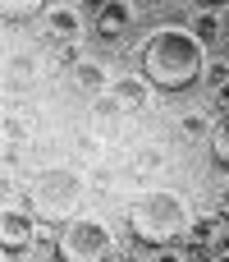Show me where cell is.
<instances>
[{"label":"cell","mask_w":229,"mask_h":262,"mask_svg":"<svg viewBox=\"0 0 229 262\" xmlns=\"http://www.w3.org/2000/svg\"><path fill=\"white\" fill-rule=\"evenodd\" d=\"M37 235H41L37 216H28L18 207H5V216H0V244H5V253H28Z\"/></svg>","instance_id":"obj_5"},{"label":"cell","mask_w":229,"mask_h":262,"mask_svg":"<svg viewBox=\"0 0 229 262\" xmlns=\"http://www.w3.org/2000/svg\"><path fill=\"white\" fill-rule=\"evenodd\" d=\"M220 18H225V32H229V5H225V9H220Z\"/></svg>","instance_id":"obj_17"},{"label":"cell","mask_w":229,"mask_h":262,"mask_svg":"<svg viewBox=\"0 0 229 262\" xmlns=\"http://www.w3.org/2000/svg\"><path fill=\"white\" fill-rule=\"evenodd\" d=\"M110 101H119V106H129V111L151 106V83H147V74H124V78H115Z\"/></svg>","instance_id":"obj_7"},{"label":"cell","mask_w":229,"mask_h":262,"mask_svg":"<svg viewBox=\"0 0 229 262\" xmlns=\"http://www.w3.org/2000/svg\"><path fill=\"white\" fill-rule=\"evenodd\" d=\"M55 60H60V64H73V69L83 64V55H78V46H73V41H64V46L55 51Z\"/></svg>","instance_id":"obj_14"},{"label":"cell","mask_w":229,"mask_h":262,"mask_svg":"<svg viewBox=\"0 0 229 262\" xmlns=\"http://www.w3.org/2000/svg\"><path fill=\"white\" fill-rule=\"evenodd\" d=\"M156 262H188L184 253H156Z\"/></svg>","instance_id":"obj_16"},{"label":"cell","mask_w":229,"mask_h":262,"mask_svg":"<svg viewBox=\"0 0 229 262\" xmlns=\"http://www.w3.org/2000/svg\"><path fill=\"white\" fill-rule=\"evenodd\" d=\"M73 83H78L83 92H96V97H110V88H115V78H110L106 64H96V60H83V64L73 69Z\"/></svg>","instance_id":"obj_9"},{"label":"cell","mask_w":229,"mask_h":262,"mask_svg":"<svg viewBox=\"0 0 229 262\" xmlns=\"http://www.w3.org/2000/svg\"><path fill=\"white\" fill-rule=\"evenodd\" d=\"M110 230L96 216H69L60 230V258L64 262H101L110 253Z\"/></svg>","instance_id":"obj_3"},{"label":"cell","mask_w":229,"mask_h":262,"mask_svg":"<svg viewBox=\"0 0 229 262\" xmlns=\"http://www.w3.org/2000/svg\"><path fill=\"white\" fill-rule=\"evenodd\" d=\"M216 262H229V253H216Z\"/></svg>","instance_id":"obj_19"},{"label":"cell","mask_w":229,"mask_h":262,"mask_svg":"<svg viewBox=\"0 0 229 262\" xmlns=\"http://www.w3.org/2000/svg\"><path fill=\"white\" fill-rule=\"evenodd\" d=\"M46 23H50V32H55L60 41H73V37L83 32V9H78V5H50V9H46Z\"/></svg>","instance_id":"obj_8"},{"label":"cell","mask_w":229,"mask_h":262,"mask_svg":"<svg viewBox=\"0 0 229 262\" xmlns=\"http://www.w3.org/2000/svg\"><path fill=\"white\" fill-rule=\"evenodd\" d=\"M202 83H207L211 92H220V88L229 83V60H225V55H211V60H207V74H202Z\"/></svg>","instance_id":"obj_11"},{"label":"cell","mask_w":229,"mask_h":262,"mask_svg":"<svg viewBox=\"0 0 229 262\" xmlns=\"http://www.w3.org/2000/svg\"><path fill=\"white\" fill-rule=\"evenodd\" d=\"M179 129H184V134H188V138H207V134H211V129H216V124H211V120H207V115H202V111H188V115H184V120H179Z\"/></svg>","instance_id":"obj_12"},{"label":"cell","mask_w":229,"mask_h":262,"mask_svg":"<svg viewBox=\"0 0 229 262\" xmlns=\"http://www.w3.org/2000/svg\"><path fill=\"white\" fill-rule=\"evenodd\" d=\"M133 230L151 244H165V239H179L193 230V212L174 189H156L133 207Z\"/></svg>","instance_id":"obj_2"},{"label":"cell","mask_w":229,"mask_h":262,"mask_svg":"<svg viewBox=\"0 0 229 262\" xmlns=\"http://www.w3.org/2000/svg\"><path fill=\"white\" fill-rule=\"evenodd\" d=\"M129 23H133V5L129 0H106L96 9V37L101 41H119L129 32Z\"/></svg>","instance_id":"obj_6"},{"label":"cell","mask_w":229,"mask_h":262,"mask_svg":"<svg viewBox=\"0 0 229 262\" xmlns=\"http://www.w3.org/2000/svg\"><path fill=\"white\" fill-rule=\"evenodd\" d=\"M37 198H41V207L46 212H73V203L83 198V180L73 175V170H46L41 180H37Z\"/></svg>","instance_id":"obj_4"},{"label":"cell","mask_w":229,"mask_h":262,"mask_svg":"<svg viewBox=\"0 0 229 262\" xmlns=\"http://www.w3.org/2000/svg\"><path fill=\"white\" fill-rule=\"evenodd\" d=\"M207 46L188 32V28H156L142 46V74L151 88H184L197 74H207Z\"/></svg>","instance_id":"obj_1"},{"label":"cell","mask_w":229,"mask_h":262,"mask_svg":"<svg viewBox=\"0 0 229 262\" xmlns=\"http://www.w3.org/2000/svg\"><path fill=\"white\" fill-rule=\"evenodd\" d=\"M220 203H225V207H220V212H229V189H225V198H220Z\"/></svg>","instance_id":"obj_18"},{"label":"cell","mask_w":229,"mask_h":262,"mask_svg":"<svg viewBox=\"0 0 229 262\" xmlns=\"http://www.w3.org/2000/svg\"><path fill=\"white\" fill-rule=\"evenodd\" d=\"M188 32H193L202 46H211V41L225 32V18H220V9H197V14H193V23H188Z\"/></svg>","instance_id":"obj_10"},{"label":"cell","mask_w":229,"mask_h":262,"mask_svg":"<svg viewBox=\"0 0 229 262\" xmlns=\"http://www.w3.org/2000/svg\"><path fill=\"white\" fill-rule=\"evenodd\" d=\"M216 106H225V115H229V83L220 88V92H216Z\"/></svg>","instance_id":"obj_15"},{"label":"cell","mask_w":229,"mask_h":262,"mask_svg":"<svg viewBox=\"0 0 229 262\" xmlns=\"http://www.w3.org/2000/svg\"><path fill=\"white\" fill-rule=\"evenodd\" d=\"M211 147H216V157L229 166V115L216 120V129H211Z\"/></svg>","instance_id":"obj_13"}]
</instances>
